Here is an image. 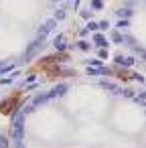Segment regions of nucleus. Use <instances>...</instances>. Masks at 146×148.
I'll return each mask as SVG.
<instances>
[{
  "mask_svg": "<svg viewBox=\"0 0 146 148\" xmlns=\"http://www.w3.org/2000/svg\"><path fill=\"white\" fill-rule=\"evenodd\" d=\"M25 120H27V114L23 110L12 118V140H14V144L25 142Z\"/></svg>",
  "mask_w": 146,
  "mask_h": 148,
  "instance_id": "f257e3e1",
  "label": "nucleus"
},
{
  "mask_svg": "<svg viewBox=\"0 0 146 148\" xmlns=\"http://www.w3.org/2000/svg\"><path fill=\"white\" fill-rule=\"evenodd\" d=\"M43 47H45V43L41 41V39H35L33 43H29V47H27V51H25V55H23V63H29V61H33L41 51H43Z\"/></svg>",
  "mask_w": 146,
  "mask_h": 148,
  "instance_id": "f03ea898",
  "label": "nucleus"
},
{
  "mask_svg": "<svg viewBox=\"0 0 146 148\" xmlns=\"http://www.w3.org/2000/svg\"><path fill=\"white\" fill-rule=\"evenodd\" d=\"M57 27V21H53V18H49V21H45L39 29H37V39H41V41H45V37L53 31Z\"/></svg>",
  "mask_w": 146,
  "mask_h": 148,
  "instance_id": "7ed1b4c3",
  "label": "nucleus"
},
{
  "mask_svg": "<svg viewBox=\"0 0 146 148\" xmlns=\"http://www.w3.org/2000/svg\"><path fill=\"white\" fill-rule=\"evenodd\" d=\"M114 61H116L118 65H122V67H132V65L136 63V59H134V57H124L122 53H118V55L114 57Z\"/></svg>",
  "mask_w": 146,
  "mask_h": 148,
  "instance_id": "20e7f679",
  "label": "nucleus"
},
{
  "mask_svg": "<svg viewBox=\"0 0 146 148\" xmlns=\"http://www.w3.org/2000/svg\"><path fill=\"white\" fill-rule=\"evenodd\" d=\"M99 87H104V89H108V91H112V93H116V95L122 93V89H120L114 81H108V79H101V81H99Z\"/></svg>",
  "mask_w": 146,
  "mask_h": 148,
  "instance_id": "39448f33",
  "label": "nucleus"
},
{
  "mask_svg": "<svg viewBox=\"0 0 146 148\" xmlns=\"http://www.w3.org/2000/svg\"><path fill=\"white\" fill-rule=\"evenodd\" d=\"M93 43H95L99 49H108V47H110V41H108L106 35H101V33H95V35H93Z\"/></svg>",
  "mask_w": 146,
  "mask_h": 148,
  "instance_id": "423d86ee",
  "label": "nucleus"
},
{
  "mask_svg": "<svg viewBox=\"0 0 146 148\" xmlns=\"http://www.w3.org/2000/svg\"><path fill=\"white\" fill-rule=\"evenodd\" d=\"M116 14H118V18H126V21H130V16L134 14V10H132L130 6H124V8H118Z\"/></svg>",
  "mask_w": 146,
  "mask_h": 148,
  "instance_id": "0eeeda50",
  "label": "nucleus"
},
{
  "mask_svg": "<svg viewBox=\"0 0 146 148\" xmlns=\"http://www.w3.org/2000/svg\"><path fill=\"white\" fill-rule=\"evenodd\" d=\"M67 89H69V85H67V83H57L51 91L55 93V97H61V95H65V93H67Z\"/></svg>",
  "mask_w": 146,
  "mask_h": 148,
  "instance_id": "6e6552de",
  "label": "nucleus"
},
{
  "mask_svg": "<svg viewBox=\"0 0 146 148\" xmlns=\"http://www.w3.org/2000/svg\"><path fill=\"white\" fill-rule=\"evenodd\" d=\"M110 41H112L114 45H122V43H124V35H122L120 31H112V35H110Z\"/></svg>",
  "mask_w": 146,
  "mask_h": 148,
  "instance_id": "1a4fd4ad",
  "label": "nucleus"
},
{
  "mask_svg": "<svg viewBox=\"0 0 146 148\" xmlns=\"http://www.w3.org/2000/svg\"><path fill=\"white\" fill-rule=\"evenodd\" d=\"M83 63H85V65H87V67H93V69H101V67H104V65H101V61H99V59H85V61H83Z\"/></svg>",
  "mask_w": 146,
  "mask_h": 148,
  "instance_id": "9d476101",
  "label": "nucleus"
},
{
  "mask_svg": "<svg viewBox=\"0 0 146 148\" xmlns=\"http://www.w3.org/2000/svg\"><path fill=\"white\" fill-rule=\"evenodd\" d=\"M65 16H67V10L65 8H57L55 14H53V21H65Z\"/></svg>",
  "mask_w": 146,
  "mask_h": 148,
  "instance_id": "9b49d317",
  "label": "nucleus"
},
{
  "mask_svg": "<svg viewBox=\"0 0 146 148\" xmlns=\"http://www.w3.org/2000/svg\"><path fill=\"white\" fill-rule=\"evenodd\" d=\"M128 27H130V21H126V18H120V21L116 23V31H120V33H122L124 29H128Z\"/></svg>",
  "mask_w": 146,
  "mask_h": 148,
  "instance_id": "f8f14e48",
  "label": "nucleus"
},
{
  "mask_svg": "<svg viewBox=\"0 0 146 148\" xmlns=\"http://www.w3.org/2000/svg\"><path fill=\"white\" fill-rule=\"evenodd\" d=\"M132 51H134V55H138L142 61H146V49H142V47L136 45V47H132Z\"/></svg>",
  "mask_w": 146,
  "mask_h": 148,
  "instance_id": "ddd939ff",
  "label": "nucleus"
},
{
  "mask_svg": "<svg viewBox=\"0 0 146 148\" xmlns=\"http://www.w3.org/2000/svg\"><path fill=\"white\" fill-rule=\"evenodd\" d=\"M89 6H91L93 10H101V8H104V0H91Z\"/></svg>",
  "mask_w": 146,
  "mask_h": 148,
  "instance_id": "4468645a",
  "label": "nucleus"
},
{
  "mask_svg": "<svg viewBox=\"0 0 146 148\" xmlns=\"http://www.w3.org/2000/svg\"><path fill=\"white\" fill-rule=\"evenodd\" d=\"M85 29H87V31H93V33H97V31H99V27H97V23H93V21H87V25H85Z\"/></svg>",
  "mask_w": 146,
  "mask_h": 148,
  "instance_id": "2eb2a0df",
  "label": "nucleus"
},
{
  "mask_svg": "<svg viewBox=\"0 0 146 148\" xmlns=\"http://www.w3.org/2000/svg\"><path fill=\"white\" fill-rule=\"evenodd\" d=\"M75 47H77V49H81V51H89V43H87V41H83V39H81V41H77V45H75Z\"/></svg>",
  "mask_w": 146,
  "mask_h": 148,
  "instance_id": "dca6fc26",
  "label": "nucleus"
},
{
  "mask_svg": "<svg viewBox=\"0 0 146 148\" xmlns=\"http://www.w3.org/2000/svg\"><path fill=\"white\" fill-rule=\"evenodd\" d=\"M132 79L138 81V83H146V77H144L142 73H132Z\"/></svg>",
  "mask_w": 146,
  "mask_h": 148,
  "instance_id": "f3484780",
  "label": "nucleus"
},
{
  "mask_svg": "<svg viewBox=\"0 0 146 148\" xmlns=\"http://www.w3.org/2000/svg\"><path fill=\"white\" fill-rule=\"evenodd\" d=\"M79 14H81V18H83V21H91V10H89V8H85V10H81Z\"/></svg>",
  "mask_w": 146,
  "mask_h": 148,
  "instance_id": "a211bd4d",
  "label": "nucleus"
},
{
  "mask_svg": "<svg viewBox=\"0 0 146 148\" xmlns=\"http://www.w3.org/2000/svg\"><path fill=\"white\" fill-rule=\"evenodd\" d=\"M124 43H126L128 47H136V43H134V37H130V35H124Z\"/></svg>",
  "mask_w": 146,
  "mask_h": 148,
  "instance_id": "6ab92c4d",
  "label": "nucleus"
},
{
  "mask_svg": "<svg viewBox=\"0 0 146 148\" xmlns=\"http://www.w3.org/2000/svg\"><path fill=\"white\" fill-rule=\"evenodd\" d=\"M97 57H99V61H101V59H108V57H110L108 49H99V51H97Z\"/></svg>",
  "mask_w": 146,
  "mask_h": 148,
  "instance_id": "aec40b11",
  "label": "nucleus"
},
{
  "mask_svg": "<svg viewBox=\"0 0 146 148\" xmlns=\"http://www.w3.org/2000/svg\"><path fill=\"white\" fill-rule=\"evenodd\" d=\"M0 148H8V140L4 134H0Z\"/></svg>",
  "mask_w": 146,
  "mask_h": 148,
  "instance_id": "412c9836",
  "label": "nucleus"
},
{
  "mask_svg": "<svg viewBox=\"0 0 146 148\" xmlns=\"http://www.w3.org/2000/svg\"><path fill=\"white\" fill-rule=\"evenodd\" d=\"M97 27H99V31H108L110 29V23L108 21H101V23H97Z\"/></svg>",
  "mask_w": 146,
  "mask_h": 148,
  "instance_id": "4be33fe9",
  "label": "nucleus"
},
{
  "mask_svg": "<svg viewBox=\"0 0 146 148\" xmlns=\"http://www.w3.org/2000/svg\"><path fill=\"white\" fill-rule=\"evenodd\" d=\"M122 95L128 97V99H132V97H134V91H132V89H122Z\"/></svg>",
  "mask_w": 146,
  "mask_h": 148,
  "instance_id": "5701e85b",
  "label": "nucleus"
},
{
  "mask_svg": "<svg viewBox=\"0 0 146 148\" xmlns=\"http://www.w3.org/2000/svg\"><path fill=\"white\" fill-rule=\"evenodd\" d=\"M132 99H134V103H138V106H144V108H146V101H144V99H142L140 95H134Z\"/></svg>",
  "mask_w": 146,
  "mask_h": 148,
  "instance_id": "b1692460",
  "label": "nucleus"
},
{
  "mask_svg": "<svg viewBox=\"0 0 146 148\" xmlns=\"http://www.w3.org/2000/svg\"><path fill=\"white\" fill-rule=\"evenodd\" d=\"M87 75H91V77H95V75H99V69H93V67H87Z\"/></svg>",
  "mask_w": 146,
  "mask_h": 148,
  "instance_id": "393cba45",
  "label": "nucleus"
},
{
  "mask_svg": "<svg viewBox=\"0 0 146 148\" xmlns=\"http://www.w3.org/2000/svg\"><path fill=\"white\" fill-rule=\"evenodd\" d=\"M12 83V77H0V85H8Z\"/></svg>",
  "mask_w": 146,
  "mask_h": 148,
  "instance_id": "a878e982",
  "label": "nucleus"
},
{
  "mask_svg": "<svg viewBox=\"0 0 146 148\" xmlns=\"http://www.w3.org/2000/svg\"><path fill=\"white\" fill-rule=\"evenodd\" d=\"M99 75H112V71H110L108 67H101V69H99Z\"/></svg>",
  "mask_w": 146,
  "mask_h": 148,
  "instance_id": "bb28decb",
  "label": "nucleus"
},
{
  "mask_svg": "<svg viewBox=\"0 0 146 148\" xmlns=\"http://www.w3.org/2000/svg\"><path fill=\"white\" fill-rule=\"evenodd\" d=\"M35 79H37V75H35V73H31V75H29V77L25 79V83H33Z\"/></svg>",
  "mask_w": 146,
  "mask_h": 148,
  "instance_id": "cd10ccee",
  "label": "nucleus"
},
{
  "mask_svg": "<svg viewBox=\"0 0 146 148\" xmlns=\"http://www.w3.org/2000/svg\"><path fill=\"white\" fill-rule=\"evenodd\" d=\"M63 41V35H57L55 39H53V45H57V43H61Z\"/></svg>",
  "mask_w": 146,
  "mask_h": 148,
  "instance_id": "c85d7f7f",
  "label": "nucleus"
},
{
  "mask_svg": "<svg viewBox=\"0 0 146 148\" xmlns=\"http://www.w3.org/2000/svg\"><path fill=\"white\" fill-rule=\"evenodd\" d=\"M87 33H89V31H87V29H85V27H83V29H81V31H79V35H81V37H85V35H87Z\"/></svg>",
  "mask_w": 146,
  "mask_h": 148,
  "instance_id": "c756f323",
  "label": "nucleus"
},
{
  "mask_svg": "<svg viewBox=\"0 0 146 148\" xmlns=\"http://www.w3.org/2000/svg\"><path fill=\"white\" fill-rule=\"evenodd\" d=\"M14 148H25V142L23 144H14Z\"/></svg>",
  "mask_w": 146,
  "mask_h": 148,
  "instance_id": "7c9ffc66",
  "label": "nucleus"
},
{
  "mask_svg": "<svg viewBox=\"0 0 146 148\" xmlns=\"http://www.w3.org/2000/svg\"><path fill=\"white\" fill-rule=\"evenodd\" d=\"M79 2H81V0H73V4H75V8L79 6Z\"/></svg>",
  "mask_w": 146,
  "mask_h": 148,
  "instance_id": "2f4dec72",
  "label": "nucleus"
},
{
  "mask_svg": "<svg viewBox=\"0 0 146 148\" xmlns=\"http://www.w3.org/2000/svg\"><path fill=\"white\" fill-rule=\"evenodd\" d=\"M51 2H59V0H51Z\"/></svg>",
  "mask_w": 146,
  "mask_h": 148,
  "instance_id": "473e14b6",
  "label": "nucleus"
}]
</instances>
